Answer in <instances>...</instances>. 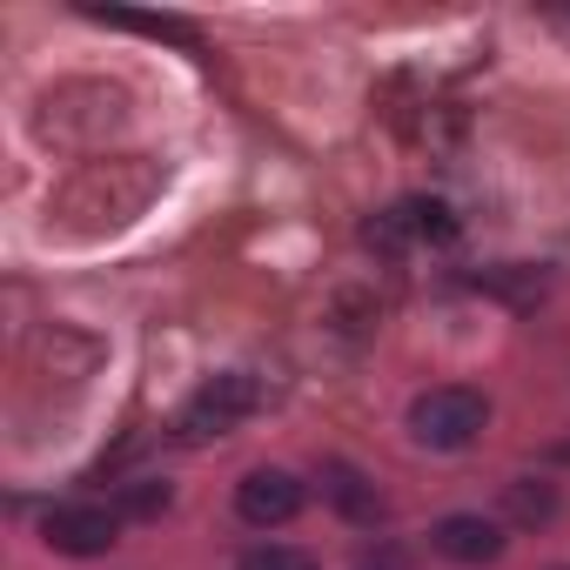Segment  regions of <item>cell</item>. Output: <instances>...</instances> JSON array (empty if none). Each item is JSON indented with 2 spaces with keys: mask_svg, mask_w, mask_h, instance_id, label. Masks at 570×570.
Segmentation results:
<instances>
[{
  "mask_svg": "<svg viewBox=\"0 0 570 570\" xmlns=\"http://www.w3.org/2000/svg\"><path fill=\"white\" fill-rule=\"evenodd\" d=\"M235 510H242V523L275 530V523H289V517L303 510V483H296L289 470H248V476L235 483Z\"/></svg>",
  "mask_w": 570,
  "mask_h": 570,
  "instance_id": "4",
  "label": "cell"
},
{
  "mask_svg": "<svg viewBox=\"0 0 570 570\" xmlns=\"http://www.w3.org/2000/svg\"><path fill=\"white\" fill-rule=\"evenodd\" d=\"M483 423H490V403H483L476 390H463V383L423 390V396L410 403V436H416L423 450H470V443L483 436Z\"/></svg>",
  "mask_w": 570,
  "mask_h": 570,
  "instance_id": "1",
  "label": "cell"
},
{
  "mask_svg": "<svg viewBox=\"0 0 570 570\" xmlns=\"http://www.w3.org/2000/svg\"><path fill=\"white\" fill-rule=\"evenodd\" d=\"M168 497H175L168 483L141 476V483H128V490H121V510H128V517H161V510H168Z\"/></svg>",
  "mask_w": 570,
  "mask_h": 570,
  "instance_id": "10",
  "label": "cell"
},
{
  "mask_svg": "<svg viewBox=\"0 0 570 570\" xmlns=\"http://www.w3.org/2000/svg\"><path fill=\"white\" fill-rule=\"evenodd\" d=\"M503 510H510V523L537 530V523H550V517H557V490H550V483H537V476H517V483H503Z\"/></svg>",
  "mask_w": 570,
  "mask_h": 570,
  "instance_id": "7",
  "label": "cell"
},
{
  "mask_svg": "<svg viewBox=\"0 0 570 570\" xmlns=\"http://www.w3.org/2000/svg\"><path fill=\"white\" fill-rule=\"evenodd\" d=\"M262 410V383L248 376V370H228V376H215V383H202L195 396H188V410L175 416V436L181 443H215V436H228L242 416H255Z\"/></svg>",
  "mask_w": 570,
  "mask_h": 570,
  "instance_id": "2",
  "label": "cell"
},
{
  "mask_svg": "<svg viewBox=\"0 0 570 570\" xmlns=\"http://www.w3.org/2000/svg\"><path fill=\"white\" fill-rule=\"evenodd\" d=\"M235 570H316V557H309V550H289V543H262V550H248Z\"/></svg>",
  "mask_w": 570,
  "mask_h": 570,
  "instance_id": "9",
  "label": "cell"
},
{
  "mask_svg": "<svg viewBox=\"0 0 570 570\" xmlns=\"http://www.w3.org/2000/svg\"><path fill=\"white\" fill-rule=\"evenodd\" d=\"M323 497H330L350 523H376V517H383L376 483H370L363 470H350V463H323Z\"/></svg>",
  "mask_w": 570,
  "mask_h": 570,
  "instance_id": "6",
  "label": "cell"
},
{
  "mask_svg": "<svg viewBox=\"0 0 570 570\" xmlns=\"http://www.w3.org/2000/svg\"><path fill=\"white\" fill-rule=\"evenodd\" d=\"M430 543H436L450 563H497V557H503V530H497L490 517H470V510L443 517V523L430 530Z\"/></svg>",
  "mask_w": 570,
  "mask_h": 570,
  "instance_id": "5",
  "label": "cell"
},
{
  "mask_svg": "<svg viewBox=\"0 0 570 570\" xmlns=\"http://www.w3.org/2000/svg\"><path fill=\"white\" fill-rule=\"evenodd\" d=\"M557 463H570V443H557Z\"/></svg>",
  "mask_w": 570,
  "mask_h": 570,
  "instance_id": "12",
  "label": "cell"
},
{
  "mask_svg": "<svg viewBox=\"0 0 570 570\" xmlns=\"http://www.w3.org/2000/svg\"><path fill=\"white\" fill-rule=\"evenodd\" d=\"M115 543H121V517L101 503H68L48 517V550L61 557H108Z\"/></svg>",
  "mask_w": 570,
  "mask_h": 570,
  "instance_id": "3",
  "label": "cell"
},
{
  "mask_svg": "<svg viewBox=\"0 0 570 570\" xmlns=\"http://www.w3.org/2000/svg\"><path fill=\"white\" fill-rule=\"evenodd\" d=\"M121 28H141V35H161V41H195V28H181V21H155V14H115Z\"/></svg>",
  "mask_w": 570,
  "mask_h": 570,
  "instance_id": "11",
  "label": "cell"
},
{
  "mask_svg": "<svg viewBox=\"0 0 570 570\" xmlns=\"http://www.w3.org/2000/svg\"><path fill=\"white\" fill-rule=\"evenodd\" d=\"M390 215L403 222V235H430V242H450V235H456L450 208H443V202H423V195H416V202H403V208H390Z\"/></svg>",
  "mask_w": 570,
  "mask_h": 570,
  "instance_id": "8",
  "label": "cell"
}]
</instances>
